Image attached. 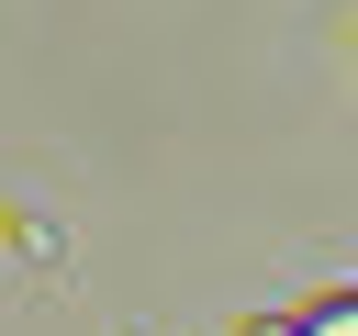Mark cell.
Returning a JSON list of instances; mask_svg holds the SVG:
<instances>
[{
    "label": "cell",
    "mask_w": 358,
    "mask_h": 336,
    "mask_svg": "<svg viewBox=\"0 0 358 336\" xmlns=\"http://www.w3.org/2000/svg\"><path fill=\"white\" fill-rule=\"evenodd\" d=\"M302 336H358V302H324V314H313Z\"/></svg>",
    "instance_id": "obj_1"
}]
</instances>
